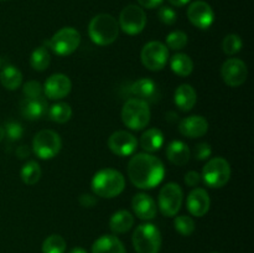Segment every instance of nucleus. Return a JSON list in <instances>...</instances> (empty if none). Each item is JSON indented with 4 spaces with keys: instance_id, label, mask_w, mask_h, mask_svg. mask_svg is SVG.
Returning <instances> with one entry per match:
<instances>
[{
    "instance_id": "nucleus-1",
    "label": "nucleus",
    "mask_w": 254,
    "mask_h": 253,
    "mask_svg": "<svg viewBox=\"0 0 254 253\" xmlns=\"http://www.w3.org/2000/svg\"><path fill=\"white\" fill-rule=\"evenodd\" d=\"M128 176L134 186L149 190L163 181L165 166L156 156L148 153H139L129 160Z\"/></svg>"
},
{
    "instance_id": "nucleus-2",
    "label": "nucleus",
    "mask_w": 254,
    "mask_h": 253,
    "mask_svg": "<svg viewBox=\"0 0 254 253\" xmlns=\"http://www.w3.org/2000/svg\"><path fill=\"white\" fill-rule=\"evenodd\" d=\"M92 191L98 197L113 198L121 195L126 189V179L116 169H102L94 174L91 183Z\"/></svg>"
},
{
    "instance_id": "nucleus-3",
    "label": "nucleus",
    "mask_w": 254,
    "mask_h": 253,
    "mask_svg": "<svg viewBox=\"0 0 254 253\" xmlns=\"http://www.w3.org/2000/svg\"><path fill=\"white\" fill-rule=\"evenodd\" d=\"M88 35L92 41L99 46L113 44L119 35V24L109 14H98L89 21Z\"/></svg>"
},
{
    "instance_id": "nucleus-4",
    "label": "nucleus",
    "mask_w": 254,
    "mask_h": 253,
    "mask_svg": "<svg viewBox=\"0 0 254 253\" xmlns=\"http://www.w3.org/2000/svg\"><path fill=\"white\" fill-rule=\"evenodd\" d=\"M148 102L139 98H129L122 108V121L131 130H141L150 122Z\"/></svg>"
},
{
    "instance_id": "nucleus-5",
    "label": "nucleus",
    "mask_w": 254,
    "mask_h": 253,
    "mask_svg": "<svg viewBox=\"0 0 254 253\" xmlns=\"http://www.w3.org/2000/svg\"><path fill=\"white\" fill-rule=\"evenodd\" d=\"M133 247L136 253H159L161 248V233L153 223H141L133 232Z\"/></svg>"
},
{
    "instance_id": "nucleus-6",
    "label": "nucleus",
    "mask_w": 254,
    "mask_h": 253,
    "mask_svg": "<svg viewBox=\"0 0 254 253\" xmlns=\"http://www.w3.org/2000/svg\"><path fill=\"white\" fill-rule=\"evenodd\" d=\"M62 148L61 136L51 129H42L32 139V151L37 158L50 160L60 153Z\"/></svg>"
},
{
    "instance_id": "nucleus-7",
    "label": "nucleus",
    "mask_w": 254,
    "mask_h": 253,
    "mask_svg": "<svg viewBox=\"0 0 254 253\" xmlns=\"http://www.w3.org/2000/svg\"><path fill=\"white\" fill-rule=\"evenodd\" d=\"M81 35L73 27H62L49 41L45 42L47 49H51L59 56H68L78 49Z\"/></svg>"
},
{
    "instance_id": "nucleus-8",
    "label": "nucleus",
    "mask_w": 254,
    "mask_h": 253,
    "mask_svg": "<svg viewBox=\"0 0 254 253\" xmlns=\"http://www.w3.org/2000/svg\"><path fill=\"white\" fill-rule=\"evenodd\" d=\"M231 178V166L226 159L212 158L202 169L201 179L203 183L212 189L223 188Z\"/></svg>"
},
{
    "instance_id": "nucleus-9",
    "label": "nucleus",
    "mask_w": 254,
    "mask_h": 253,
    "mask_svg": "<svg viewBox=\"0 0 254 253\" xmlns=\"http://www.w3.org/2000/svg\"><path fill=\"white\" fill-rule=\"evenodd\" d=\"M183 189L176 183H169L161 188L158 196V206L160 212L166 217H174L178 215L183 206Z\"/></svg>"
},
{
    "instance_id": "nucleus-10",
    "label": "nucleus",
    "mask_w": 254,
    "mask_h": 253,
    "mask_svg": "<svg viewBox=\"0 0 254 253\" xmlns=\"http://www.w3.org/2000/svg\"><path fill=\"white\" fill-rule=\"evenodd\" d=\"M141 63L149 71H160L169 60V49L160 41H150L144 45L140 52Z\"/></svg>"
},
{
    "instance_id": "nucleus-11",
    "label": "nucleus",
    "mask_w": 254,
    "mask_h": 253,
    "mask_svg": "<svg viewBox=\"0 0 254 253\" xmlns=\"http://www.w3.org/2000/svg\"><path fill=\"white\" fill-rule=\"evenodd\" d=\"M119 29L128 35H138L146 25V15L143 7L138 5H128L119 15Z\"/></svg>"
},
{
    "instance_id": "nucleus-12",
    "label": "nucleus",
    "mask_w": 254,
    "mask_h": 253,
    "mask_svg": "<svg viewBox=\"0 0 254 253\" xmlns=\"http://www.w3.org/2000/svg\"><path fill=\"white\" fill-rule=\"evenodd\" d=\"M221 76L225 83L230 87H240L248 77V68L245 61L240 59H228L223 62Z\"/></svg>"
},
{
    "instance_id": "nucleus-13",
    "label": "nucleus",
    "mask_w": 254,
    "mask_h": 253,
    "mask_svg": "<svg viewBox=\"0 0 254 253\" xmlns=\"http://www.w3.org/2000/svg\"><path fill=\"white\" fill-rule=\"evenodd\" d=\"M108 146L112 153L118 156L133 155L138 148V140L131 133L126 130H117L109 136Z\"/></svg>"
},
{
    "instance_id": "nucleus-14",
    "label": "nucleus",
    "mask_w": 254,
    "mask_h": 253,
    "mask_svg": "<svg viewBox=\"0 0 254 253\" xmlns=\"http://www.w3.org/2000/svg\"><path fill=\"white\" fill-rule=\"evenodd\" d=\"M188 17L193 26L206 30L215 21V12L207 2L197 0L189 6Z\"/></svg>"
},
{
    "instance_id": "nucleus-15",
    "label": "nucleus",
    "mask_w": 254,
    "mask_h": 253,
    "mask_svg": "<svg viewBox=\"0 0 254 253\" xmlns=\"http://www.w3.org/2000/svg\"><path fill=\"white\" fill-rule=\"evenodd\" d=\"M44 93L50 99H62L69 94L72 89V82L66 74L55 73L46 79L44 86Z\"/></svg>"
},
{
    "instance_id": "nucleus-16",
    "label": "nucleus",
    "mask_w": 254,
    "mask_h": 253,
    "mask_svg": "<svg viewBox=\"0 0 254 253\" xmlns=\"http://www.w3.org/2000/svg\"><path fill=\"white\" fill-rule=\"evenodd\" d=\"M189 212L195 217H202L208 212L211 206L210 196L205 189L195 188L186 198Z\"/></svg>"
},
{
    "instance_id": "nucleus-17",
    "label": "nucleus",
    "mask_w": 254,
    "mask_h": 253,
    "mask_svg": "<svg viewBox=\"0 0 254 253\" xmlns=\"http://www.w3.org/2000/svg\"><path fill=\"white\" fill-rule=\"evenodd\" d=\"M208 130V122L205 117L190 116L181 119L179 124V131L188 138H200L203 136Z\"/></svg>"
},
{
    "instance_id": "nucleus-18",
    "label": "nucleus",
    "mask_w": 254,
    "mask_h": 253,
    "mask_svg": "<svg viewBox=\"0 0 254 253\" xmlns=\"http://www.w3.org/2000/svg\"><path fill=\"white\" fill-rule=\"evenodd\" d=\"M131 207L138 218L144 221L153 220L156 216V203L151 196L146 193H136L131 200Z\"/></svg>"
},
{
    "instance_id": "nucleus-19",
    "label": "nucleus",
    "mask_w": 254,
    "mask_h": 253,
    "mask_svg": "<svg viewBox=\"0 0 254 253\" xmlns=\"http://www.w3.org/2000/svg\"><path fill=\"white\" fill-rule=\"evenodd\" d=\"M47 101L44 97L37 98H24L20 102V112L27 121H37L47 113Z\"/></svg>"
},
{
    "instance_id": "nucleus-20",
    "label": "nucleus",
    "mask_w": 254,
    "mask_h": 253,
    "mask_svg": "<svg viewBox=\"0 0 254 253\" xmlns=\"http://www.w3.org/2000/svg\"><path fill=\"white\" fill-rule=\"evenodd\" d=\"M196 101H197V94L191 84L184 83L176 88L174 102L180 111L190 112L195 107Z\"/></svg>"
},
{
    "instance_id": "nucleus-21",
    "label": "nucleus",
    "mask_w": 254,
    "mask_h": 253,
    "mask_svg": "<svg viewBox=\"0 0 254 253\" xmlns=\"http://www.w3.org/2000/svg\"><path fill=\"white\" fill-rule=\"evenodd\" d=\"M130 92L136 98L145 102H154L159 97V89L155 82L150 78H140L130 86Z\"/></svg>"
},
{
    "instance_id": "nucleus-22",
    "label": "nucleus",
    "mask_w": 254,
    "mask_h": 253,
    "mask_svg": "<svg viewBox=\"0 0 254 253\" xmlns=\"http://www.w3.org/2000/svg\"><path fill=\"white\" fill-rule=\"evenodd\" d=\"M92 253H127V251L118 237L113 235H104L94 241Z\"/></svg>"
},
{
    "instance_id": "nucleus-23",
    "label": "nucleus",
    "mask_w": 254,
    "mask_h": 253,
    "mask_svg": "<svg viewBox=\"0 0 254 253\" xmlns=\"http://www.w3.org/2000/svg\"><path fill=\"white\" fill-rule=\"evenodd\" d=\"M191 151L188 144L181 140H174L166 146V158L174 165L183 166L190 160Z\"/></svg>"
},
{
    "instance_id": "nucleus-24",
    "label": "nucleus",
    "mask_w": 254,
    "mask_h": 253,
    "mask_svg": "<svg viewBox=\"0 0 254 253\" xmlns=\"http://www.w3.org/2000/svg\"><path fill=\"white\" fill-rule=\"evenodd\" d=\"M0 83L9 91H16L22 84L21 71L12 64H6L0 71Z\"/></svg>"
},
{
    "instance_id": "nucleus-25",
    "label": "nucleus",
    "mask_w": 254,
    "mask_h": 253,
    "mask_svg": "<svg viewBox=\"0 0 254 253\" xmlns=\"http://www.w3.org/2000/svg\"><path fill=\"white\" fill-rule=\"evenodd\" d=\"M134 216L128 210H119L112 215L109 220V228L114 233H126L133 227Z\"/></svg>"
},
{
    "instance_id": "nucleus-26",
    "label": "nucleus",
    "mask_w": 254,
    "mask_h": 253,
    "mask_svg": "<svg viewBox=\"0 0 254 253\" xmlns=\"http://www.w3.org/2000/svg\"><path fill=\"white\" fill-rule=\"evenodd\" d=\"M164 145V134L160 129L150 128L143 133L140 138V146L148 153H155Z\"/></svg>"
},
{
    "instance_id": "nucleus-27",
    "label": "nucleus",
    "mask_w": 254,
    "mask_h": 253,
    "mask_svg": "<svg viewBox=\"0 0 254 253\" xmlns=\"http://www.w3.org/2000/svg\"><path fill=\"white\" fill-rule=\"evenodd\" d=\"M171 71L180 77H188L193 71V61L186 54H175L170 60Z\"/></svg>"
},
{
    "instance_id": "nucleus-28",
    "label": "nucleus",
    "mask_w": 254,
    "mask_h": 253,
    "mask_svg": "<svg viewBox=\"0 0 254 253\" xmlns=\"http://www.w3.org/2000/svg\"><path fill=\"white\" fill-rule=\"evenodd\" d=\"M51 62V54L46 46H40L32 51L30 56V64L35 71H45Z\"/></svg>"
},
{
    "instance_id": "nucleus-29",
    "label": "nucleus",
    "mask_w": 254,
    "mask_h": 253,
    "mask_svg": "<svg viewBox=\"0 0 254 253\" xmlns=\"http://www.w3.org/2000/svg\"><path fill=\"white\" fill-rule=\"evenodd\" d=\"M47 113H49V118L52 122H56V123H66L71 119L72 117V108L68 103L66 102H59V103H55L47 109Z\"/></svg>"
},
{
    "instance_id": "nucleus-30",
    "label": "nucleus",
    "mask_w": 254,
    "mask_h": 253,
    "mask_svg": "<svg viewBox=\"0 0 254 253\" xmlns=\"http://www.w3.org/2000/svg\"><path fill=\"white\" fill-rule=\"evenodd\" d=\"M41 168H40L39 163L34 160H30L22 165L21 171H20V176L21 180L24 181L26 185H35L37 181L41 178Z\"/></svg>"
},
{
    "instance_id": "nucleus-31",
    "label": "nucleus",
    "mask_w": 254,
    "mask_h": 253,
    "mask_svg": "<svg viewBox=\"0 0 254 253\" xmlns=\"http://www.w3.org/2000/svg\"><path fill=\"white\" fill-rule=\"evenodd\" d=\"M66 241L60 235H51L42 243V253H64Z\"/></svg>"
},
{
    "instance_id": "nucleus-32",
    "label": "nucleus",
    "mask_w": 254,
    "mask_h": 253,
    "mask_svg": "<svg viewBox=\"0 0 254 253\" xmlns=\"http://www.w3.org/2000/svg\"><path fill=\"white\" fill-rule=\"evenodd\" d=\"M242 46L243 41L240 35L237 34L227 35L222 41V50L228 56H232V55H236L237 52H240Z\"/></svg>"
},
{
    "instance_id": "nucleus-33",
    "label": "nucleus",
    "mask_w": 254,
    "mask_h": 253,
    "mask_svg": "<svg viewBox=\"0 0 254 253\" xmlns=\"http://www.w3.org/2000/svg\"><path fill=\"white\" fill-rule=\"evenodd\" d=\"M174 227L180 235L191 236L195 231V221L190 216H176L174 220Z\"/></svg>"
},
{
    "instance_id": "nucleus-34",
    "label": "nucleus",
    "mask_w": 254,
    "mask_h": 253,
    "mask_svg": "<svg viewBox=\"0 0 254 253\" xmlns=\"http://www.w3.org/2000/svg\"><path fill=\"white\" fill-rule=\"evenodd\" d=\"M186 45H188V35L184 31L176 30V31L170 32L166 37V47L171 50H175V51L183 50Z\"/></svg>"
},
{
    "instance_id": "nucleus-35",
    "label": "nucleus",
    "mask_w": 254,
    "mask_h": 253,
    "mask_svg": "<svg viewBox=\"0 0 254 253\" xmlns=\"http://www.w3.org/2000/svg\"><path fill=\"white\" fill-rule=\"evenodd\" d=\"M4 131L5 136L11 141H17L22 138L24 135V126L16 121H7L4 124Z\"/></svg>"
},
{
    "instance_id": "nucleus-36",
    "label": "nucleus",
    "mask_w": 254,
    "mask_h": 253,
    "mask_svg": "<svg viewBox=\"0 0 254 253\" xmlns=\"http://www.w3.org/2000/svg\"><path fill=\"white\" fill-rule=\"evenodd\" d=\"M22 93L24 98H37L42 97L44 93V87L39 81H29L22 86Z\"/></svg>"
},
{
    "instance_id": "nucleus-37",
    "label": "nucleus",
    "mask_w": 254,
    "mask_h": 253,
    "mask_svg": "<svg viewBox=\"0 0 254 253\" xmlns=\"http://www.w3.org/2000/svg\"><path fill=\"white\" fill-rule=\"evenodd\" d=\"M158 16L159 20L165 25H173L175 24L176 20H178V14H176L175 10L170 6H161L160 9H159Z\"/></svg>"
},
{
    "instance_id": "nucleus-38",
    "label": "nucleus",
    "mask_w": 254,
    "mask_h": 253,
    "mask_svg": "<svg viewBox=\"0 0 254 253\" xmlns=\"http://www.w3.org/2000/svg\"><path fill=\"white\" fill-rule=\"evenodd\" d=\"M212 154V148L208 143H198L193 149V156L197 160H206Z\"/></svg>"
},
{
    "instance_id": "nucleus-39",
    "label": "nucleus",
    "mask_w": 254,
    "mask_h": 253,
    "mask_svg": "<svg viewBox=\"0 0 254 253\" xmlns=\"http://www.w3.org/2000/svg\"><path fill=\"white\" fill-rule=\"evenodd\" d=\"M184 181H185V184L188 186H191V188H195V186H197L198 184L201 183V175L197 173V171H189V173H186L185 178H184Z\"/></svg>"
},
{
    "instance_id": "nucleus-40",
    "label": "nucleus",
    "mask_w": 254,
    "mask_h": 253,
    "mask_svg": "<svg viewBox=\"0 0 254 253\" xmlns=\"http://www.w3.org/2000/svg\"><path fill=\"white\" fill-rule=\"evenodd\" d=\"M79 203H81L83 207H93L97 203V198L94 197V195H91V193H82L79 196Z\"/></svg>"
},
{
    "instance_id": "nucleus-41",
    "label": "nucleus",
    "mask_w": 254,
    "mask_h": 253,
    "mask_svg": "<svg viewBox=\"0 0 254 253\" xmlns=\"http://www.w3.org/2000/svg\"><path fill=\"white\" fill-rule=\"evenodd\" d=\"M163 1L164 0H138L140 6L145 7V9H154V7L160 6Z\"/></svg>"
},
{
    "instance_id": "nucleus-42",
    "label": "nucleus",
    "mask_w": 254,
    "mask_h": 253,
    "mask_svg": "<svg viewBox=\"0 0 254 253\" xmlns=\"http://www.w3.org/2000/svg\"><path fill=\"white\" fill-rule=\"evenodd\" d=\"M30 154H31V149L27 145H20L16 149V155L19 159H26L29 158Z\"/></svg>"
},
{
    "instance_id": "nucleus-43",
    "label": "nucleus",
    "mask_w": 254,
    "mask_h": 253,
    "mask_svg": "<svg viewBox=\"0 0 254 253\" xmlns=\"http://www.w3.org/2000/svg\"><path fill=\"white\" fill-rule=\"evenodd\" d=\"M191 0H169V2H170L171 5H174V6H178V7H181L184 6V5L189 4Z\"/></svg>"
},
{
    "instance_id": "nucleus-44",
    "label": "nucleus",
    "mask_w": 254,
    "mask_h": 253,
    "mask_svg": "<svg viewBox=\"0 0 254 253\" xmlns=\"http://www.w3.org/2000/svg\"><path fill=\"white\" fill-rule=\"evenodd\" d=\"M68 253H87V251L83 250V248H81V247H76V248H73V250L69 251Z\"/></svg>"
},
{
    "instance_id": "nucleus-45",
    "label": "nucleus",
    "mask_w": 254,
    "mask_h": 253,
    "mask_svg": "<svg viewBox=\"0 0 254 253\" xmlns=\"http://www.w3.org/2000/svg\"><path fill=\"white\" fill-rule=\"evenodd\" d=\"M5 138V131H4V128H2L1 126H0V143L2 141V139Z\"/></svg>"
},
{
    "instance_id": "nucleus-46",
    "label": "nucleus",
    "mask_w": 254,
    "mask_h": 253,
    "mask_svg": "<svg viewBox=\"0 0 254 253\" xmlns=\"http://www.w3.org/2000/svg\"><path fill=\"white\" fill-rule=\"evenodd\" d=\"M0 67H1V59H0Z\"/></svg>"
},
{
    "instance_id": "nucleus-47",
    "label": "nucleus",
    "mask_w": 254,
    "mask_h": 253,
    "mask_svg": "<svg viewBox=\"0 0 254 253\" xmlns=\"http://www.w3.org/2000/svg\"><path fill=\"white\" fill-rule=\"evenodd\" d=\"M212 253H217V252H212Z\"/></svg>"
}]
</instances>
